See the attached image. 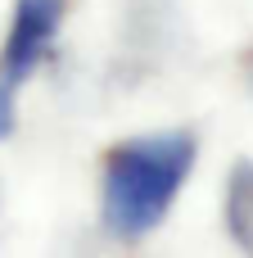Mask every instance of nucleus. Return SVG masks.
<instances>
[{
  "instance_id": "f257e3e1",
  "label": "nucleus",
  "mask_w": 253,
  "mask_h": 258,
  "mask_svg": "<svg viewBox=\"0 0 253 258\" xmlns=\"http://www.w3.org/2000/svg\"><path fill=\"white\" fill-rule=\"evenodd\" d=\"M199 141L195 132H149L131 136L109 150L104 159V186H100V222L113 240H140L149 236L177 204L190 168H195Z\"/></svg>"
},
{
  "instance_id": "f03ea898",
  "label": "nucleus",
  "mask_w": 253,
  "mask_h": 258,
  "mask_svg": "<svg viewBox=\"0 0 253 258\" xmlns=\"http://www.w3.org/2000/svg\"><path fill=\"white\" fill-rule=\"evenodd\" d=\"M63 9H68V0H14V23H9V36L0 50V86L18 91L41 68V59L50 54L59 27H63Z\"/></svg>"
},
{
  "instance_id": "7ed1b4c3",
  "label": "nucleus",
  "mask_w": 253,
  "mask_h": 258,
  "mask_svg": "<svg viewBox=\"0 0 253 258\" xmlns=\"http://www.w3.org/2000/svg\"><path fill=\"white\" fill-rule=\"evenodd\" d=\"M226 227H231V240L253 254V163L240 159L231 168V186H226Z\"/></svg>"
},
{
  "instance_id": "20e7f679",
  "label": "nucleus",
  "mask_w": 253,
  "mask_h": 258,
  "mask_svg": "<svg viewBox=\"0 0 253 258\" xmlns=\"http://www.w3.org/2000/svg\"><path fill=\"white\" fill-rule=\"evenodd\" d=\"M14 132V91L9 86H0V141Z\"/></svg>"
}]
</instances>
